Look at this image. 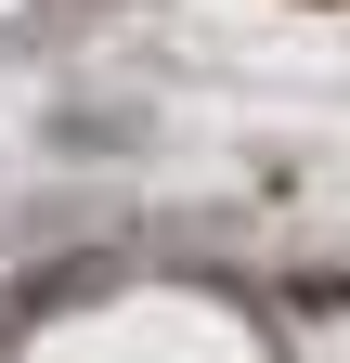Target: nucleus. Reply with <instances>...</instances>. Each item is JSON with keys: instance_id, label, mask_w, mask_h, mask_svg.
<instances>
[{"instance_id": "nucleus-1", "label": "nucleus", "mask_w": 350, "mask_h": 363, "mask_svg": "<svg viewBox=\"0 0 350 363\" xmlns=\"http://www.w3.org/2000/svg\"><path fill=\"white\" fill-rule=\"evenodd\" d=\"M52 143H65V156H91V143H104V156H130V143H143V117H130V104H117V117L65 104V117H52Z\"/></svg>"}, {"instance_id": "nucleus-2", "label": "nucleus", "mask_w": 350, "mask_h": 363, "mask_svg": "<svg viewBox=\"0 0 350 363\" xmlns=\"http://www.w3.org/2000/svg\"><path fill=\"white\" fill-rule=\"evenodd\" d=\"M91 286H117V259H52L26 298H39V311H65V298H91Z\"/></svg>"}]
</instances>
